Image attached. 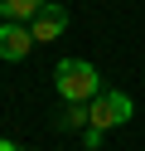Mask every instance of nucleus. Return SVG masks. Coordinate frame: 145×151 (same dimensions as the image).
<instances>
[{
	"mask_svg": "<svg viewBox=\"0 0 145 151\" xmlns=\"http://www.w3.org/2000/svg\"><path fill=\"white\" fill-rule=\"evenodd\" d=\"M53 93L63 102H92L102 93V73L87 59H58L53 63Z\"/></svg>",
	"mask_w": 145,
	"mask_h": 151,
	"instance_id": "nucleus-1",
	"label": "nucleus"
},
{
	"mask_svg": "<svg viewBox=\"0 0 145 151\" xmlns=\"http://www.w3.org/2000/svg\"><path fill=\"white\" fill-rule=\"evenodd\" d=\"M87 117H92V127L111 132V127H126V122L135 117V98L121 88H102L92 102H87Z\"/></svg>",
	"mask_w": 145,
	"mask_h": 151,
	"instance_id": "nucleus-2",
	"label": "nucleus"
},
{
	"mask_svg": "<svg viewBox=\"0 0 145 151\" xmlns=\"http://www.w3.org/2000/svg\"><path fill=\"white\" fill-rule=\"evenodd\" d=\"M29 49H34V29L19 20H0V59L19 63V59H29Z\"/></svg>",
	"mask_w": 145,
	"mask_h": 151,
	"instance_id": "nucleus-3",
	"label": "nucleus"
},
{
	"mask_svg": "<svg viewBox=\"0 0 145 151\" xmlns=\"http://www.w3.org/2000/svg\"><path fill=\"white\" fill-rule=\"evenodd\" d=\"M29 29H34V44H53L58 34L68 29V10L58 5V0H48L44 10H39L34 20H29Z\"/></svg>",
	"mask_w": 145,
	"mask_h": 151,
	"instance_id": "nucleus-4",
	"label": "nucleus"
},
{
	"mask_svg": "<svg viewBox=\"0 0 145 151\" xmlns=\"http://www.w3.org/2000/svg\"><path fill=\"white\" fill-rule=\"evenodd\" d=\"M44 5H48V0H0V20H19V24H24V20H34Z\"/></svg>",
	"mask_w": 145,
	"mask_h": 151,
	"instance_id": "nucleus-5",
	"label": "nucleus"
},
{
	"mask_svg": "<svg viewBox=\"0 0 145 151\" xmlns=\"http://www.w3.org/2000/svg\"><path fill=\"white\" fill-rule=\"evenodd\" d=\"M82 127H92L87 102H63V112H58V132H82Z\"/></svg>",
	"mask_w": 145,
	"mask_h": 151,
	"instance_id": "nucleus-6",
	"label": "nucleus"
},
{
	"mask_svg": "<svg viewBox=\"0 0 145 151\" xmlns=\"http://www.w3.org/2000/svg\"><path fill=\"white\" fill-rule=\"evenodd\" d=\"M82 141H87V151H97V146L106 141V132H102V127H82Z\"/></svg>",
	"mask_w": 145,
	"mask_h": 151,
	"instance_id": "nucleus-7",
	"label": "nucleus"
},
{
	"mask_svg": "<svg viewBox=\"0 0 145 151\" xmlns=\"http://www.w3.org/2000/svg\"><path fill=\"white\" fill-rule=\"evenodd\" d=\"M0 151H24V146H15V141H5V137H0Z\"/></svg>",
	"mask_w": 145,
	"mask_h": 151,
	"instance_id": "nucleus-8",
	"label": "nucleus"
}]
</instances>
